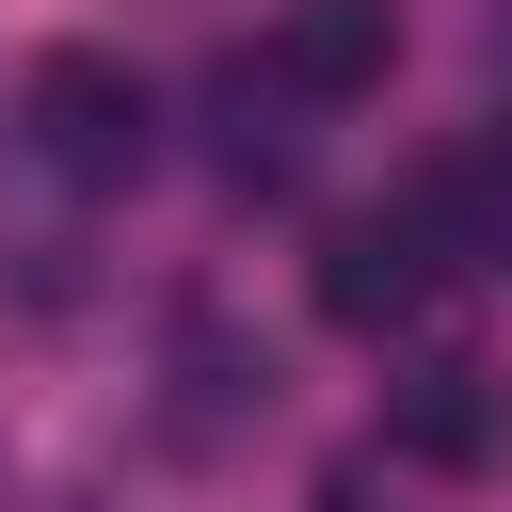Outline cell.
I'll list each match as a JSON object with an SVG mask.
<instances>
[{
    "label": "cell",
    "mask_w": 512,
    "mask_h": 512,
    "mask_svg": "<svg viewBox=\"0 0 512 512\" xmlns=\"http://www.w3.org/2000/svg\"><path fill=\"white\" fill-rule=\"evenodd\" d=\"M16 112H32V160H48V176H80V192H128V176H144V144H160V96H144L112 48H48Z\"/></svg>",
    "instance_id": "obj_1"
},
{
    "label": "cell",
    "mask_w": 512,
    "mask_h": 512,
    "mask_svg": "<svg viewBox=\"0 0 512 512\" xmlns=\"http://www.w3.org/2000/svg\"><path fill=\"white\" fill-rule=\"evenodd\" d=\"M416 304H432V208H352V224L320 240V320L384 336V320H416Z\"/></svg>",
    "instance_id": "obj_2"
},
{
    "label": "cell",
    "mask_w": 512,
    "mask_h": 512,
    "mask_svg": "<svg viewBox=\"0 0 512 512\" xmlns=\"http://www.w3.org/2000/svg\"><path fill=\"white\" fill-rule=\"evenodd\" d=\"M384 64H400V16H384V0H288V16H272V80H288L304 112L384 96Z\"/></svg>",
    "instance_id": "obj_3"
},
{
    "label": "cell",
    "mask_w": 512,
    "mask_h": 512,
    "mask_svg": "<svg viewBox=\"0 0 512 512\" xmlns=\"http://www.w3.org/2000/svg\"><path fill=\"white\" fill-rule=\"evenodd\" d=\"M400 448H416V464H480V448H496L480 368H416V384H400Z\"/></svg>",
    "instance_id": "obj_4"
},
{
    "label": "cell",
    "mask_w": 512,
    "mask_h": 512,
    "mask_svg": "<svg viewBox=\"0 0 512 512\" xmlns=\"http://www.w3.org/2000/svg\"><path fill=\"white\" fill-rule=\"evenodd\" d=\"M320 512H368V480H336V496H320Z\"/></svg>",
    "instance_id": "obj_5"
}]
</instances>
